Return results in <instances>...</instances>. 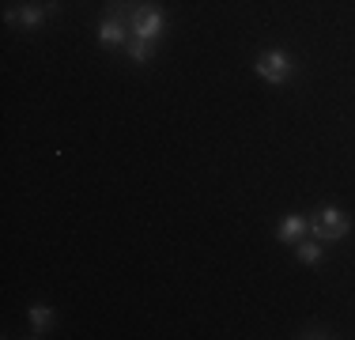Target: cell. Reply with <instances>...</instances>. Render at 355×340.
I'll use <instances>...</instances> for the list:
<instances>
[{"label": "cell", "mask_w": 355, "mask_h": 340, "mask_svg": "<svg viewBox=\"0 0 355 340\" xmlns=\"http://www.w3.org/2000/svg\"><path fill=\"white\" fill-rule=\"evenodd\" d=\"M302 337H333V333H329V329H321V325H306V333H302Z\"/></svg>", "instance_id": "9c48e42d"}, {"label": "cell", "mask_w": 355, "mask_h": 340, "mask_svg": "<svg viewBox=\"0 0 355 340\" xmlns=\"http://www.w3.org/2000/svg\"><path fill=\"white\" fill-rule=\"evenodd\" d=\"M125 38H129V27H125L117 15H106V19L98 23V42H103V46H121Z\"/></svg>", "instance_id": "277c9868"}, {"label": "cell", "mask_w": 355, "mask_h": 340, "mask_svg": "<svg viewBox=\"0 0 355 340\" xmlns=\"http://www.w3.org/2000/svg\"><path fill=\"white\" fill-rule=\"evenodd\" d=\"M306 227H310L306 219H299V216H287L284 223H280V242H299Z\"/></svg>", "instance_id": "5b68a950"}, {"label": "cell", "mask_w": 355, "mask_h": 340, "mask_svg": "<svg viewBox=\"0 0 355 340\" xmlns=\"http://www.w3.org/2000/svg\"><path fill=\"white\" fill-rule=\"evenodd\" d=\"M310 231H314L318 242H336V238H344L352 231V223L340 208H321L318 216L310 219Z\"/></svg>", "instance_id": "6da1fadb"}, {"label": "cell", "mask_w": 355, "mask_h": 340, "mask_svg": "<svg viewBox=\"0 0 355 340\" xmlns=\"http://www.w3.org/2000/svg\"><path fill=\"white\" fill-rule=\"evenodd\" d=\"M57 8H61L57 0H53V4H23V8H12L4 19L8 23H23V27L31 31V27H38V23L46 19V12H57Z\"/></svg>", "instance_id": "3957f363"}, {"label": "cell", "mask_w": 355, "mask_h": 340, "mask_svg": "<svg viewBox=\"0 0 355 340\" xmlns=\"http://www.w3.org/2000/svg\"><path fill=\"white\" fill-rule=\"evenodd\" d=\"M129 57L137 65H148L151 61V42H144V38H129Z\"/></svg>", "instance_id": "52a82bcc"}, {"label": "cell", "mask_w": 355, "mask_h": 340, "mask_svg": "<svg viewBox=\"0 0 355 340\" xmlns=\"http://www.w3.org/2000/svg\"><path fill=\"white\" fill-rule=\"evenodd\" d=\"M49 321H53V310H49V306H31V325H35V337L46 333Z\"/></svg>", "instance_id": "8992f818"}, {"label": "cell", "mask_w": 355, "mask_h": 340, "mask_svg": "<svg viewBox=\"0 0 355 340\" xmlns=\"http://www.w3.org/2000/svg\"><path fill=\"white\" fill-rule=\"evenodd\" d=\"M295 253H299L302 265H314V261L321 257V242H318V238H314V242H299V246H295Z\"/></svg>", "instance_id": "ba28073f"}, {"label": "cell", "mask_w": 355, "mask_h": 340, "mask_svg": "<svg viewBox=\"0 0 355 340\" xmlns=\"http://www.w3.org/2000/svg\"><path fill=\"white\" fill-rule=\"evenodd\" d=\"M257 76L261 80H268V83H287V76L295 72V61L284 53V49H268V53H261L257 57Z\"/></svg>", "instance_id": "7a4b0ae2"}]
</instances>
